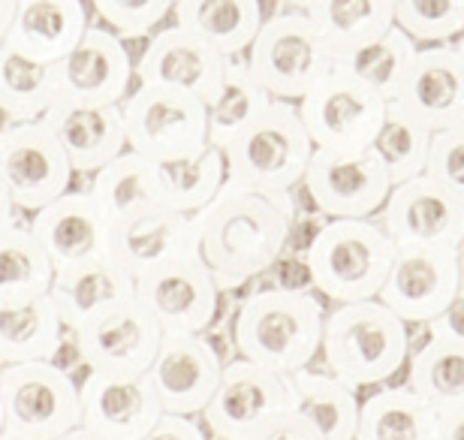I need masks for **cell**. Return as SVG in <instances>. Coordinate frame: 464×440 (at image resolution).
I'll return each instance as SVG.
<instances>
[{"mask_svg": "<svg viewBox=\"0 0 464 440\" xmlns=\"http://www.w3.org/2000/svg\"><path fill=\"white\" fill-rule=\"evenodd\" d=\"M295 109L317 152L350 154L374 145L386 115V100L365 82L332 64L314 82V88L295 103Z\"/></svg>", "mask_w": 464, "mask_h": 440, "instance_id": "52a82bcc", "label": "cell"}, {"mask_svg": "<svg viewBox=\"0 0 464 440\" xmlns=\"http://www.w3.org/2000/svg\"><path fill=\"white\" fill-rule=\"evenodd\" d=\"M163 407L145 374L88 371L79 383V425L100 440H142Z\"/></svg>", "mask_w": 464, "mask_h": 440, "instance_id": "ac0fdd59", "label": "cell"}, {"mask_svg": "<svg viewBox=\"0 0 464 440\" xmlns=\"http://www.w3.org/2000/svg\"><path fill=\"white\" fill-rule=\"evenodd\" d=\"M43 121L58 139L76 175H94L127 148L121 103H82L54 97Z\"/></svg>", "mask_w": 464, "mask_h": 440, "instance_id": "7402d4cb", "label": "cell"}, {"mask_svg": "<svg viewBox=\"0 0 464 440\" xmlns=\"http://www.w3.org/2000/svg\"><path fill=\"white\" fill-rule=\"evenodd\" d=\"M411 353V326L380 298L341 302L323 314V368L350 389L392 380Z\"/></svg>", "mask_w": 464, "mask_h": 440, "instance_id": "7a4b0ae2", "label": "cell"}, {"mask_svg": "<svg viewBox=\"0 0 464 440\" xmlns=\"http://www.w3.org/2000/svg\"><path fill=\"white\" fill-rule=\"evenodd\" d=\"M286 4H290L293 9H304V6L311 4V0H286Z\"/></svg>", "mask_w": 464, "mask_h": 440, "instance_id": "f907efd6", "label": "cell"}, {"mask_svg": "<svg viewBox=\"0 0 464 440\" xmlns=\"http://www.w3.org/2000/svg\"><path fill=\"white\" fill-rule=\"evenodd\" d=\"M49 296L58 308L63 329H76L91 314L133 296V275H127L109 254L91 257L54 269Z\"/></svg>", "mask_w": 464, "mask_h": 440, "instance_id": "484cf974", "label": "cell"}, {"mask_svg": "<svg viewBox=\"0 0 464 440\" xmlns=\"http://www.w3.org/2000/svg\"><path fill=\"white\" fill-rule=\"evenodd\" d=\"M15 205L9 202V193H6V187L4 181H0V220H9V218H15Z\"/></svg>", "mask_w": 464, "mask_h": 440, "instance_id": "c3c4849f", "label": "cell"}, {"mask_svg": "<svg viewBox=\"0 0 464 440\" xmlns=\"http://www.w3.org/2000/svg\"><path fill=\"white\" fill-rule=\"evenodd\" d=\"M422 175L464 196V124L434 130L429 152H425Z\"/></svg>", "mask_w": 464, "mask_h": 440, "instance_id": "b9f144b4", "label": "cell"}, {"mask_svg": "<svg viewBox=\"0 0 464 440\" xmlns=\"http://www.w3.org/2000/svg\"><path fill=\"white\" fill-rule=\"evenodd\" d=\"M295 220L293 193L250 191L224 181L215 200L193 214L197 250L220 293L247 287L290 248Z\"/></svg>", "mask_w": 464, "mask_h": 440, "instance_id": "6da1fadb", "label": "cell"}, {"mask_svg": "<svg viewBox=\"0 0 464 440\" xmlns=\"http://www.w3.org/2000/svg\"><path fill=\"white\" fill-rule=\"evenodd\" d=\"M286 377V392H290V410L304 419L320 440H353L356 437L359 419V396L347 383L323 368H299Z\"/></svg>", "mask_w": 464, "mask_h": 440, "instance_id": "4316f807", "label": "cell"}, {"mask_svg": "<svg viewBox=\"0 0 464 440\" xmlns=\"http://www.w3.org/2000/svg\"><path fill=\"white\" fill-rule=\"evenodd\" d=\"M54 97V64H36L0 43V115L6 121H36Z\"/></svg>", "mask_w": 464, "mask_h": 440, "instance_id": "e575fe53", "label": "cell"}, {"mask_svg": "<svg viewBox=\"0 0 464 440\" xmlns=\"http://www.w3.org/2000/svg\"><path fill=\"white\" fill-rule=\"evenodd\" d=\"M268 100L272 97H268V93L259 88V82L250 76V70L245 67V58H241V54L238 58H227L224 85H220L215 100L206 106L208 145L220 152Z\"/></svg>", "mask_w": 464, "mask_h": 440, "instance_id": "74e56055", "label": "cell"}, {"mask_svg": "<svg viewBox=\"0 0 464 440\" xmlns=\"http://www.w3.org/2000/svg\"><path fill=\"white\" fill-rule=\"evenodd\" d=\"M416 49H420V45H416L401 27L392 24L386 34H380L377 40H371L362 45V49L344 54V58H338L335 64L341 70H347L350 76L365 82L371 91H377L380 97L389 103L398 93V88H401Z\"/></svg>", "mask_w": 464, "mask_h": 440, "instance_id": "8d00e7d4", "label": "cell"}, {"mask_svg": "<svg viewBox=\"0 0 464 440\" xmlns=\"http://www.w3.org/2000/svg\"><path fill=\"white\" fill-rule=\"evenodd\" d=\"M404 365H411L407 389H413L429 407L438 414L464 407V344L425 338V344L407 353Z\"/></svg>", "mask_w": 464, "mask_h": 440, "instance_id": "836d02e7", "label": "cell"}, {"mask_svg": "<svg viewBox=\"0 0 464 440\" xmlns=\"http://www.w3.org/2000/svg\"><path fill=\"white\" fill-rule=\"evenodd\" d=\"M142 440H208V437L202 423H197V416L163 414Z\"/></svg>", "mask_w": 464, "mask_h": 440, "instance_id": "7bdbcfd3", "label": "cell"}, {"mask_svg": "<svg viewBox=\"0 0 464 440\" xmlns=\"http://www.w3.org/2000/svg\"><path fill=\"white\" fill-rule=\"evenodd\" d=\"M103 27L121 40H142L172 13L175 0H91Z\"/></svg>", "mask_w": 464, "mask_h": 440, "instance_id": "60d3db41", "label": "cell"}, {"mask_svg": "<svg viewBox=\"0 0 464 440\" xmlns=\"http://www.w3.org/2000/svg\"><path fill=\"white\" fill-rule=\"evenodd\" d=\"M229 184L268 193H293L308 170L314 145L290 100H268L220 148Z\"/></svg>", "mask_w": 464, "mask_h": 440, "instance_id": "5b68a950", "label": "cell"}, {"mask_svg": "<svg viewBox=\"0 0 464 440\" xmlns=\"http://www.w3.org/2000/svg\"><path fill=\"white\" fill-rule=\"evenodd\" d=\"M353 440H438V410L407 386L377 389L359 401Z\"/></svg>", "mask_w": 464, "mask_h": 440, "instance_id": "1f68e13d", "label": "cell"}, {"mask_svg": "<svg viewBox=\"0 0 464 440\" xmlns=\"http://www.w3.org/2000/svg\"><path fill=\"white\" fill-rule=\"evenodd\" d=\"M286 410L290 392L284 374L236 359L224 365L215 396L199 416L218 440H256Z\"/></svg>", "mask_w": 464, "mask_h": 440, "instance_id": "4fadbf2b", "label": "cell"}, {"mask_svg": "<svg viewBox=\"0 0 464 440\" xmlns=\"http://www.w3.org/2000/svg\"><path fill=\"white\" fill-rule=\"evenodd\" d=\"M332 58L362 49L392 27V0H311L302 9Z\"/></svg>", "mask_w": 464, "mask_h": 440, "instance_id": "f546056e", "label": "cell"}, {"mask_svg": "<svg viewBox=\"0 0 464 440\" xmlns=\"http://www.w3.org/2000/svg\"><path fill=\"white\" fill-rule=\"evenodd\" d=\"M256 440H320V437L308 423H304V419L295 416L293 410H286V414L277 416Z\"/></svg>", "mask_w": 464, "mask_h": 440, "instance_id": "f6af8a7d", "label": "cell"}, {"mask_svg": "<svg viewBox=\"0 0 464 440\" xmlns=\"http://www.w3.org/2000/svg\"><path fill=\"white\" fill-rule=\"evenodd\" d=\"M380 227L392 245H443L461 248L464 241V196L447 191L429 175L392 184Z\"/></svg>", "mask_w": 464, "mask_h": 440, "instance_id": "2e32d148", "label": "cell"}, {"mask_svg": "<svg viewBox=\"0 0 464 440\" xmlns=\"http://www.w3.org/2000/svg\"><path fill=\"white\" fill-rule=\"evenodd\" d=\"M461 296V248L395 245L377 298L411 323H429Z\"/></svg>", "mask_w": 464, "mask_h": 440, "instance_id": "7c38bea8", "label": "cell"}, {"mask_svg": "<svg viewBox=\"0 0 464 440\" xmlns=\"http://www.w3.org/2000/svg\"><path fill=\"white\" fill-rule=\"evenodd\" d=\"M91 200L103 211L109 223L136 218L142 211L160 209V187H157V163L124 148L115 161L100 166L88 187Z\"/></svg>", "mask_w": 464, "mask_h": 440, "instance_id": "f1b7e54d", "label": "cell"}, {"mask_svg": "<svg viewBox=\"0 0 464 440\" xmlns=\"http://www.w3.org/2000/svg\"><path fill=\"white\" fill-rule=\"evenodd\" d=\"M425 329H429V338L464 344V311H461V296L447 308V311H440L438 317H434V320L425 323Z\"/></svg>", "mask_w": 464, "mask_h": 440, "instance_id": "ee69618b", "label": "cell"}, {"mask_svg": "<svg viewBox=\"0 0 464 440\" xmlns=\"http://www.w3.org/2000/svg\"><path fill=\"white\" fill-rule=\"evenodd\" d=\"M227 58L193 34L169 24L157 31L133 64V79L139 85H160L184 91L208 106L224 85Z\"/></svg>", "mask_w": 464, "mask_h": 440, "instance_id": "ffe728a7", "label": "cell"}, {"mask_svg": "<svg viewBox=\"0 0 464 440\" xmlns=\"http://www.w3.org/2000/svg\"><path fill=\"white\" fill-rule=\"evenodd\" d=\"M323 305L314 289H254L232 320V341L241 359L268 371L293 374L320 356Z\"/></svg>", "mask_w": 464, "mask_h": 440, "instance_id": "3957f363", "label": "cell"}, {"mask_svg": "<svg viewBox=\"0 0 464 440\" xmlns=\"http://www.w3.org/2000/svg\"><path fill=\"white\" fill-rule=\"evenodd\" d=\"M407 115L431 130L464 124V54L456 40L416 49L401 88L392 97Z\"/></svg>", "mask_w": 464, "mask_h": 440, "instance_id": "d6986e66", "label": "cell"}, {"mask_svg": "<svg viewBox=\"0 0 464 440\" xmlns=\"http://www.w3.org/2000/svg\"><path fill=\"white\" fill-rule=\"evenodd\" d=\"M85 31V0H18L4 45L36 64H54Z\"/></svg>", "mask_w": 464, "mask_h": 440, "instance_id": "d4e9b609", "label": "cell"}, {"mask_svg": "<svg viewBox=\"0 0 464 440\" xmlns=\"http://www.w3.org/2000/svg\"><path fill=\"white\" fill-rule=\"evenodd\" d=\"M54 266L49 263L27 220H0V305H18L49 293Z\"/></svg>", "mask_w": 464, "mask_h": 440, "instance_id": "d6a6232c", "label": "cell"}, {"mask_svg": "<svg viewBox=\"0 0 464 440\" xmlns=\"http://www.w3.org/2000/svg\"><path fill=\"white\" fill-rule=\"evenodd\" d=\"M241 58L268 97L290 103H299L335 64L302 9L266 18Z\"/></svg>", "mask_w": 464, "mask_h": 440, "instance_id": "8992f818", "label": "cell"}, {"mask_svg": "<svg viewBox=\"0 0 464 440\" xmlns=\"http://www.w3.org/2000/svg\"><path fill=\"white\" fill-rule=\"evenodd\" d=\"M70 332L85 371L103 374H145L163 338L160 323L136 296L91 314Z\"/></svg>", "mask_w": 464, "mask_h": 440, "instance_id": "5bb4252c", "label": "cell"}, {"mask_svg": "<svg viewBox=\"0 0 464 440\" xmlns=\"http://www.w3.org/2000/svg\"><path fill=\"white\" fill-rule=\"evenodd\" d=\"M63 323L52 296L0 305V365L49 362L63 338Z\"/></svg>", "mask_w": 464, "mask_h": 440, "instance_id": "4dcf8cb0", "label": "cell"}, {"mask_svg": "<svg viewBox=\"0 0 464 440\" xmlns=\"http://www.w3.org/2000/svg\"><path fill=\"white\" fill-rule=\"evenodd\" d=\"M72 166L43 118L0 127V181L18 214H34L70 191Z\"/></svg>", "mask_w": 464, "mask_h": 440, "instance_id": "8fae6325", "label": "cell"}, {"mask_svg": "<svg viewBox=\"0 0 464 440\" xmlns=\"http://www.w3.org/2000/svg\"><path fill=\"white\" fill-rule=\"evenodd\" d=\"M54 440H100L97 435H91V432H85L82 425H76V428H70L67 435H61V437H54Z\"/></svg>", "mask_w": 464, "mask_h": 440, "instance_id": "681fc988", "label": "cell"}, {"mask_svg": "<svg viewBox=\"0 0 464 440\" xmlns=\"http://www.w3.org/2000/svg\"><path fill=\"white\" fill-rule=\"evenodd\" d=\"M395 245L374 218H329L304 245L311 289L329 302L377 298Z\"/></svg>", "mask_w": 464, "mask_h": 440, "instance_id": "277c9868", "label": "cell"}, {"mask_svg": "<svg viewBox=\"0 0 464 440\" xmlns=\"http://www.w3.org/2000/svg\"><path fill=\"white\" fill-rule=\"evenodd\" d=\"M0 440H15V437H9L6 432H0Z\"/></svg>", "mask_w": 464, "mask_h": 440, "instance_id": "f5cc1de1", "label": "cell"}, {"mask_svg": "<svg viewBox=\"0 0 464 440\" xmlns=\"http://www.w3.org/2000/svg\"><path fill=\"white\" fill-rule=\"evenodd\" d=\"M224 359L206 335L163 332L145 377L151 380L163 414L199 416L215 396Z\"/></svg>", "mask_w": 464, "mask_h": 440, "instance_id": "e0dca14e", "label": "cell"}, {"mask_svg": "<svg viewBox=\"0 0 464 440\" xmlns=\"http://www.w3.org/2000/svg\"><path fill=\"white\" fill-rule=\"evenodd\" d=\"M438 440H464V407L440 410L438 414Z\"/></svg>", "mask_w": 464, "mask_h": 440, "instance_id": "bcb514c9", "label": "cell"}, {"mask_svg": "<svg viewBox=\"0 0 464 440\" xmlns=\"http://www.w3.org/2000/svg\"><path fill=\"white\" fill-rule=\"evenodd\" d=\"M429 142H431V130L425 127L422 121H416L413 115H407L398 103L389 100L383 124H380L377 139L371 148H374V154L383 161L392 184H401L407 178L422 175Z\"/></svg>", "mask_w": 464, "mask_h": 440, "instance_id": "f35d334b", "label": "cell"}, {"mask_svg": "<svg viewBox=\"0 0 464 440\" xmlns=\"http://www.w3.org/2000/svg\"><path fill=\"white\" fill-rule=\"evenodd\" d=\"M58 97L82 103H121L133 85V58L118 34L91 27L82 40L54 61Z\"/></svg>", "mask_w": 464, "mask_h": 440, "instance_id": "44dd1931", "label": "cell"}, {"mask_svg": "<svg viewBox=\"0 0 464 440\" xmlns=\"http://www.w3.org/2000/svg\"><path fill=\"white\" fill-rule=\"evenodd\" d=\"M224 154L218 148L206 145L199 154L184 161L157 163V187H160L163 209L197 214L202 205L215 200V193L224 187Z\"/></svg>", "mask_w": 464, "mask_h": 440, "instance_id": "d590c367", "label": "cell"}, {"mask_svg": "<svg viewBox=\"0 0 464 440\" xmlns=\"http://www.w3.org/2000/svg\"><path fill=\"white\" fill-rule=\"evenodd\" d=\"M392 22L416 45L459 40L464 31V0H392Z\"/></svg>", "mask_w": 464, "mask_h": 440, "instance_id": "ab89813d", "label": "cell"}, {"mask_svg": "<svg viewBox=\"0 0 464 440\" xmlns=\"http://www.w3.org/2000/svg\"><path fill=\"white\" fill-rule=\"evenodd\" d=\"M169 15L181 31L208 43L224 58L245 54L266 22L263 0H175Z\"/></svg>", "mask_w": 464, "mask_h": 440, "instance_id": "83f0119b", "label": "cell"}, {"mask_svg": "<svg viewBox=\"0 0 464 440\" xmlns=\"http://www.w3.org/2000/svg\"><path fill=\"white\" fill-rule=\"evenodd\" d=\"M27 227L54 269L103 257L109 245V220L88 191H63L27 218Z\"/></svg>", "mask_w": 464, "mask_h": 440, "instance_id": "603a6c76", "label": "cell"}, {"mask_svg": "<svg viewBox=\"0 0 464 440\" xmlns=\"http://www.w3.org/2000/svg\"><path fill=\"white\" fill-rule=\"evenodd\" d=\"M127 148L154 163L184 161L208 145L206 103L184 91L136 85L121 100Z\"/></svg>", "mask_w": 464, "mask_h": 440, "instance_id": "ba28073f", "label": "cell"}, {"mask_svg": "<svg viewBox=\"0 0 464 440\" xmlns=\"http://www.w3.org/2000/svg\"><path fill=\"white\" fill-rule=\"evenodd\" d=\"M184 250H197L193 214H181L160 205V209L142 211L136 218L109 223L106 254L133 278L184 254Z\"/></svg>", "mask_w": 464, "mask_h": 440, "instance_id": "cb8c5ba5", "label": "cell"}, {"mask_svg": "<svg viewBox=\"0 0 464 440\" xmlns=\"http://www.w3.org/2000/svg\"><path fill=\"white\" fill-rule=\"evenodd\" d=\"M133 296L163 332L175 335H206L220 314V289L199 250H184L136 275Z\"/></svg>", "mask_w": 464, "mask_h": 440, "instance_id": "30bf717a", "label": "cell"}, {"mask_svg": "<svg viewBox=\"0 0 464 440\" xmlns=\"http://www.w3.org/2000/svg\"><path fill=\"white\" fill-rule=\"evenodd\" d=\"M0 432H4V407H0Z\"/></svg>", "mask_w": 464, "mask_h": 440, "instance_id": "816d5d0a", "label": "cell"}, {"mask_svg": "<svg viewBox=\"0 0 464 440\" xmlns=\"http://www.w3.org/2000/svg\"><path fill=\"white\" fill-rule=\"evenodd\" d=\"M302 187L326 218H374L392 191V178L374 148L350 154L314 148Z\"/></svg>", "mask_w": 464, "mask_h": 440, "instance_id": "9a60e30c", "label": "cell"}, {"mask_svg": "<svg viewBox=\"0 0 464 440\" xmlns=\"http://www.w3.org/2000/svg\"><path fill=\"white\" fill-rule=\"evenodd\" d=\"M15 4L18 0H0V43L6 40L9 22H13V15H15Z\"/></svg>", "mask_w": 464, "mask_h": 440, "instance_id": "7dc6e473", "label": "cell"}, {"mask_svg": "<svg viewBox=\"0 0 464 440\" xmlns=\"http://www.w3.org/2000/svg\"><path fill=\"white\" fill-rule=\"evenodd\" d=\"M4 432L15 440H54L79 425V383L54 362L0 365Z\"/></svg>", "mask_w": 464, "mask_h": 440, "instance_id": "9c48e42d", "label": "cell"}]
</instances>
